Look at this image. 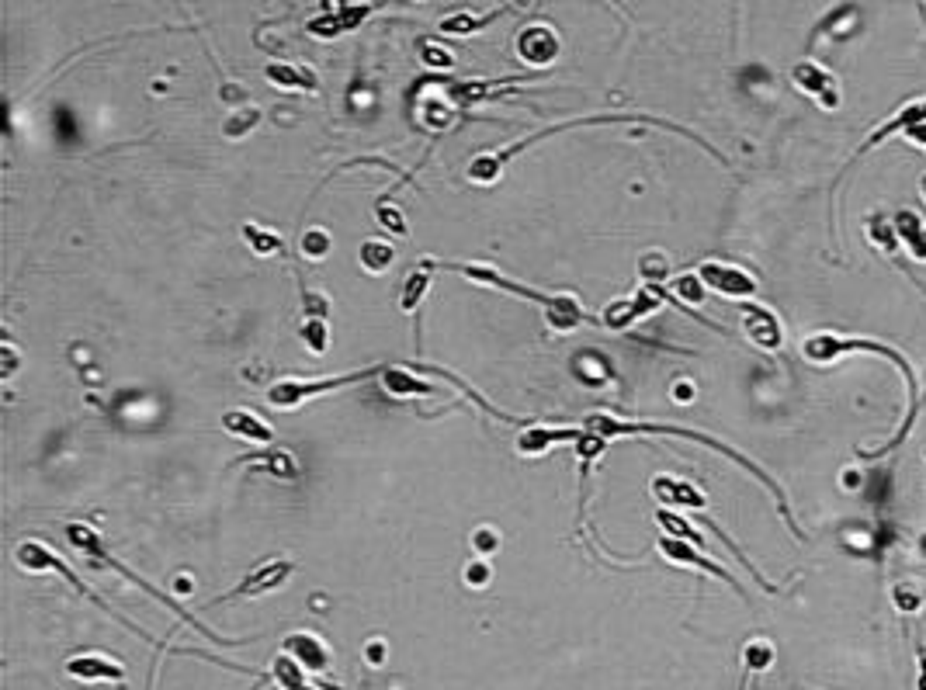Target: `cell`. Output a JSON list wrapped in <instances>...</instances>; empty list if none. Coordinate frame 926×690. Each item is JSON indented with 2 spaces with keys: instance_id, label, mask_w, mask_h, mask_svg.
Masks as SVG:
<instances>
[{
  "instance_id": "6da1fadb",
  "label": "cell",
  "mask_w": 926,
  "mask_h": 690,
  "mask_svg": "<svg viewBox=\"0 0 926 690\" xmlns=\"http://www.w3.org/2000/svg\"><path fill=\"white\" fill-rule=\"evenodd\" d=\"M857 351H868V354H878V358L892 361V365H899L902 378H906V392H909V410H906V420L899 424L892 437H888L881 448L874 451H861V458H881L888 455V451H895L902 441L909 437V430L916 424V399H920V392H916V372L913 365H909L906 358H902L895 347H885L878 344V340H868V337H840V333H812V337L802 340V354L805 361H812V365H829V361L843 358V354H857Z\"/></svg>"
},
{
  "instance_id": "7a4b0ae2",
  "label": "cell",
  "mask_w": 926,
  "mask_h": 690,
  "mask_svg": "<svg viewBox=\"0 0 926 690\" xmlns=\"http://www.w3.org/2000/svg\"><path fill=\"white\" fill-rule=\"evenodd\" d=\"M587 430H590V434H597V437H625V434H670V437H691V441H701V444H705V448H711V451H722V455H729L732 462H739L746 472H750V476H757V479L763 482V486H767L770 493H774V500H777V507H781V514H784V521H788V528L795 531V538H802L798 524L791 521V507H788V500H784L781 486H777V482L770 479L767 472L760 469V465H753L750 458H743L736 448H729V444L715 441V437H708V434H698V430L663 427V424H618V420H607V417H590V420H587Z\"/></svg>"
},
{
  "instance_id": "3957f363",
  "label": "cell",
  "mask_w": 926,
  "mask_h": 690,
  "mask_svg": "<svg viewBox=\"0 0 926 690\" xmlns=\"http://www.w3.org/2000/svg\"><path fill=\"white\" fill-rule=\"evenodd\" d=\"M444 267H451V271L465 274V278H472V281H483V285H493V288H507V292L521 295V299L538 302V306L548 309V323H552L555 330H576V326L583 323V309L576 306V299H569V295H555L552 299V295H542V292H535V288H524V285H517V281L503 278V274L486 271V267H469V264H444Z\"/></svg>"
},
{
  "instance_id": "277c9868",
  "label": "cell",
  "mask_w": 926,
  "mask_h": 690,
  "mask_svg": "<svg viewBox=\"0 0 926 690\" xmlns=\"http://www.w3.org/2000/svg\"><path fill=\"white\" fill-rule=\"evenodd\" d=\"M920 122H926V98H909L899 111H892V115H888L885 122H878V125H874V129L868 132V136L861 139V146L854 150V157H850L847 167L840 170V177L847 174V170L854 167V163L861 160V157H868L871 150H878V146L885 143V139L902 136V132L913 129V125H920Z\"/></svg>"
},
{
  "instance_id": "5b68a950",
  "label": "cell",
  "mask_w": 926,
  "mask_h": 690,
  "mask_svg": "<svg viewBox=\"0 0 926 690\" xmlns=\"http://www.w3.org/2000/svg\"><path fill=\"white\" fill-rule=\"evenodd\" d=\"M791 84H795L802 94H809V98H816L826 111H836L843 101L840 98V80H836L826 66L812 63V59H802V63L791 66Z\"/></svg>"
},
{
  "instance_id": "8992f818",
  "label": "cell",
  "mask_w": 926,
  "mask_h": 690,
  "mask_svg": "<svg viewBox=\"0 0 926 690\" xmlns=\"http://www.w3.org/2000/svg\"><path fill=\"white\" fill-rule=\"evenodd\" d=\"M368 375H382V368H368V372H354V375H344V378H327V382H278V385H271L268 399H271V406L288 410V406L306 403V399L320 396V392L344 389V385H351V382H365Z\"/></svg>"
},
{
  "instance_id": "52a82bcc",
  "label": "cell",
  "mask_w": 926,
  "mask_h": 690,
  "mask_svg": "<svg viewBox=\"0 0 926 690\" xmlns=\"http://www.w3.org/2000/svg\"><path fill=\"white\" fill-rule=\"evenodd\" d=\"M698 278L705 281L708 292H718V295H725V299H753V295H757V278L746 274L743 267H736V264L708 261L698 267Z\"/></svg>"
},
{
  "instance_id": "ba28073f",
  "label": "cell",
  "mask_w": 926,
  "mask_h": 690,
  "mask_svg": "<svg viewBox=\"0 0 926 690\" xmlns=\"http://www.w3.org/2000/svg\"><path fill=\"white\" fill-rule=\"evenodd\" d=\"M656 548H659V555H663V559L677 562V566H694V569H701V573L715 576V580L729 583L736 593H743V586L732 580L729 569H722L718 562H711L708 555H701V548L694 545V541H684V538H673V534H663V538L656 541Z\"/></svg>"
},
{
  "instance_id": "9c48e42d",
  "label": "cell",
  "mask_w": 926,
  "mask_h": 690,
  "mask_svg": "<svg viewBox=\"0 0 926 690\" xmlns=\"http://www.w3.org/2000/svg\"><path fill=\"white\" fill-rule=\"evenodd\" d=\"M663 302H666V292H663V288H642V292H635L632 299L607 306V309H604V323L614 326V330H625V326H632L635 319L656 313V309L663 306Z\"/></svg>"
},
{
  "instance_id": "30bf717a",
  "label": "cell",
  "mask_w": 926,
  "mask_h": 690,
  "mask_svg": "<svg viewBox=\"0 0 926 690\" xmlns=\"http://www.w3.org/2000/svg\"><path fill=\"white\" fill-rule=\"evenodd\" d=\"M743 330H746V337H750V344H757L760 351H781L784 347V326L767 306H746Z\"/></svg>"
},
{
  "instance_id": "8fae6325",
  "label": "cell",
  "mask_w": 926,
  "mask_h": 690,
  "mask_svg": "<svg viewBox=\"0 0 926 690\" xmlns=\"http://www.w3.org/2000/svg\"><path fill=\"white\" fill-rule=\"evenodd\" d=\"M281 652H285V656L306 673H327L330 670V649L309 632L288 635L285 645H281Z\"/></svg>"
},
{
  "instance_id": "7c38bea8",
  "label": "cell",
  "mask_w": 926,
  "mask_h": 690,
  "mask_svg": "<svg viewBox=\"0 0 926 690\" xmlns=\"http://www.w3.org/2000/svg\"><path fill=\"white\" fill-rule=\"evenodd\" d=\"M66 673L77 680H87V684H122L125 680V666L101 656V652H84V656L66 659Z\"/></svg>"
},
{
  "instance_id": "4fadbf2b",
  "label": "cell",
  "mask_w": 926,
  "mask_h": 690,
  "mask_svg": "<svg viewBox=\"0 0 926 690\" xmlns=\"http://www.w3.org/2000/svg\"><path fill=\"white\" fill-rule=\"evenodd\" d=\"M517 53H521L524 63H531V66H548L559 56V35L548 25H531L517 35Z\"/></svg>"
},
{
  "instance_id": "5bb4252c",
  "label": "cell",
  "mask_w": 926,
  "mask_h": 690,
  "mask_svg": "<svg viewBox=\"0 0 926 690\" xmlns=\"http://www.w3.org/2000/svg\"><path fill=\"white\" fill-rule=\"evenodd\" d=\"M653 493H656V500L666 503V507H684V510H705L708 507V496L701 493L694 482H684V479L656 476Z\"/></svg>"
},
{
  "instance_id": "9a60e30c",
  "label": "cell",
  "mask_w": 926,
  "mask_h": 690,
  "mask_svg": "<svg viewBox=\"0 0 926 690\" xmlns=\"http://www.w3.org/2000/svg\"><path fill=\"white\" fill-rule=\"evenodd\" d=\"M292 576V562L285 559H274V562H264L261 569H254V573L247 576L240 586H236L233 593H229L226 600H236V597H257V593H268V590H278L281 583Z\"/></svg>"
},
{
  "instance_id": "2e32d148",
  "label": "cell",
  "mask_w": 926,
  "mask_h": 690,
  "mask_svg": "<svg viewBox=\"0 0 926 690\" xmlns=\"http://www.w3.org/2000/svg\"><path fill=\"white\" fill-rule=\"evenodd\" d=\"M895 233H899L902 247L909 250V257H913V261H920V264H926V226H923L920 215L909 212V209L895 212Z\"/></svg>"
},
{
  "instance_id": "e0dca14e",
  "label": "cell",
  "mask_w": 926,
  "mask_h": 690,
  "mask_svg": "<svg viewBox=\"0 0 926 690\" xmlns=\"http://www.w3.org/2000/svg\"><path fill=\"white\" fill-rule=\"evenodd\" d=\"M222 427H226L229 434L247 437V441H257V444H268L271 437H274V434H271V427L264 424V420L250 417V413H243V410L226 413V417H222Z\"/></svg>"
},
{
  "instance_id": "ac0fdd59",
  "label": "cell",
  "mask_w": 926,
  "mask_h": 690,
  "mask_svg": "<svg viewBox=\"0 0 926 690\" xmlns=\"http://www.w3.org/2000/svg\"><path fill=\"white\" fill-rule=\"evenodd\" d=\"M268 80L278 87H295V91H316V77H313L309 66L274 63V66H268Z\"/></svg>"
},
{
  "instance_id": "d6986e66",
  "label": "cell",
  "mask_w": 926,
  "mask_h": 690,
  "mask_svg": "<svg viewBox=\"0 0 926 690\" xmlns=\"http://www.w3.org/2000/svg\"><path fill=\"white\" fill-rule=\"evenodd\" d=\"M382 385L392 396H431V385L417 375H406L403 368H382Z\"/></svg>"
},
{
  "instance_id": "ffe728a7",
  "label": "cell",
  "mask_w": 926,
  "mask_h": 690,
  "mask_svg": "<svg viewBox=\"0 0 926 690\" xmlns=\"http://www.w3.org/2000/svg\"><path fill=\"white\" fill-rule=\"evenodd\" d=\"M434 264H437V261H420L417 271H413L410 278H406V285H403V299H399V306H403V313H413V309H417V302L424 299L427 285H431Z\"/></svg>"
},
{
  "instance_id": "44dd1931",
  "label": "cell",
  "mask_w": 926,
  "mask_h": 690,
  "mask_svg": "<svg viewBox=\"0 0 926 690\" xmlns=\"http://www.w3.org/2000/svg\"><path fill=\"white\" fill-rule=\"evenodd\" d=\"M573 437H580V434H576V430H528V434H521L517 448H521L524 455H542L545 448H552V444H559V441H573Z\"/></svg>"
},
{
  "instance_id": "7402d4cb",
  "label": "cell",
  "mask_w": 926,
  "mask_h": 690,
  "mask_svg": "<svg viewBox=\"0 0 926 690\" xmlns=\"http://www.w3.org/2000/svg\"><path fill=\"white\" fill-rule=\"evenodd\" d=\"M774 659H777V652H774V645H770L767 638H753V642H746V649H743L746 673L770 670V666H774Z\"/></svg>"
},
{
  "instance_id": "603a6c76",
  "label": "cell",
  "mask_w": 926,
  "mask_h": 690,
  "mask_svg": "<svg viewBox=\"0 0 926 690\" xmlns=\"http://www.w3.org/2000/svg\"><path fill=\"white\" fill-rule=\"evenodd\" d=\"M496 14H503V11H493V14H486V18H469V14H455V18L441 21V32H448V35H472V32H483V28L496 18Z\"/></svg>"
},
{
  "instance_id": "cb8c5ba5",
  "label": "cell",
  "mask_w": 926,
  "mask_h": 690,
  "mask_svg": "<svg viewBox=\"0 0 926 690\" xmlns=\"http://www.w3.org/2000/svg\"><path fill=\"white\" fill-rule=\"evenodd\" d=\"M361 264H365L368 271H385V267L392 264V247L389 243H365V247H361Z\"/></svg>"
},
{
  "instance_id": "d4e9b609",
  "label": "cell",
  "mask_w": 926,
  "mask_h": 690,
  "mask_svg": "<svg viewBox=\"0 0 926 690\" xmlns=\"http://www.w3.org/2000/svg\"><path fill=\"white\" fill-rule=\"evenodd\" d=\"M243 236H247V243L257 250V254H274V250H281V236L268 233V229L243 226Z\"/></svg>"
},
{
  "instance_id": "484cf974",
  "label": "cell",
  "mask_w": 926,
  "mask_h": 690,
  "mask_svg": "<svg viewBox=\"0 0 926 690\" xmlns=\"http://www.w3.org/2000/svg\"><path fill=\"white\" fill-rule=\"evenodd\" d=\"M673 292L684 302H701L705 299V281H701L698 274H684V278L673 281Z\"/></svg>"
},
{
  "instance_id": "4316f807",
  "label": "cell",
  "mask_w": 926,
  "mask_h": 690,
  "mask_svg": "<svg viewBox=\"0 0 926 690\" xmlns=\"http://www.w3.org/2000/svg\"><path fill=\"white\" fill-rule=\"evenodd\" d=\"M302 337L309 340V347H313L316 354H323V351H327V323H323L320 316L306 319V326H302Z\"/></svg>"
},
{
  "instance_id": "83f0119b",
  "label": "cell",
  "mask_w": 926,
  "mask_h": 690,
  "mask_svg": "<svg viewBox=\"0 0 926 690\" xmlns=\"http://www.w3.org/2000/svg\"><path fill=\"white\" fill-rule=\"evenodd\" d=\"M257 122H261V111H257V108H250V111H243V115L229 118V122L222 125V132H226V136H243V132H250Z\"/></svg>"
},
{
  "instance_id": "f1b7e54d",
  "label": "cell",
  "mask_w": 926,
  "mask_h": 690,
  "mask_svg": "<svg viewBox=\"0 0 926 690\" xmlns=\"http://www.w3.org/2000/svg\"><path fill=\"white\" fill-rule=\"evenodd\" d=\"M302 250H306L309 257H323L330 250V236L323 233V229H313V233L302 236Z\"/></svg>"
},
{
  "instance_id": "f546056e",
  "label": "cell",
  "mask_w": 926,
  "mask_h": 690,
  "mask_svg": "<svg viewBox=\"0 0 926 690\" xmlns=\"http://www.w3.org/2000/svg\"><path fill=\"white\" fill-rule=\"evenodd\" d=\"M902 139H906V143H913V146H920V150L926 153V122L913 125V129H906V132H902Z\"/></svg>"
},
{
  "instance_id": "4dcf8cb0",
  "label": "cell",
  "mask_w": 926,
  "mask_h": 690,
  "mask_svg": "<svg viewBox=\"0 0 926 690\" xmlns=\"http://www.w3.org/2000/svg\"><path fill=\"white\" fill-rule=\"evenodd\" d=\"M427 42H431V39H424V63H431V66H451V56L441 53V49H431Z\"/></svg>"
},
{
  "instance_id": "1f68e13d",
  "label": "cell",
  "mask_w": 926,
  "mask_h": 690,
  "mask_svg": "<svg viewBox=\"0 0 926 690\" xmlns=\"http://www.w3.org/2000/svg\"><path fill=\"white\" fill-rule=\"evenodd\" d=\"M916 663H920V677H916V690H926V645L916 649Z\"/></svg>"
},
{
  "instance_id": "d6a6232c",
  "label": "cell",
  "mask_w": 926,
  "mask_h": 690,
  "mask_svg": "<svg viewBox=\"0 0 926 690\" xmlns=\"http://www.w3.org/2000/svg\"><path fill=\"white\" fill-rule=\"evenodd\" d=\"M379 219L385 222V226H392V229H396V233H403V229H406V226H403V219H399L396 212H385V209H382V212H379Z\"/></svg>"
},
{
  "instance_id": "836d02e7",
  "label": "cell",
  "mask_w": 926,
  "mask_h": 690,
  "mask_svg": "<svg viewBox=\"0 0 926 690\" xmlns=\"http://www.w3.org/2000/svg\"><path fill=\"white\" fill-rule=\"evenodd\" d=\"M465 580H469V583H483V580H490V569H486V566H472Z\"/></svg>"
},
{
  "instance_id": "e575fe53",
  "label": "cell",
  "mask_w": 926,
  "mask_h": 690,
  "mask_svg": "<svg viewBox=\"0 0 926 690\" xmlns=\"http://www.w3.org/2000/svg\"><path fill=\"white\" fill-rule=\"evenodd\" d=\"M479 548H483V552H490V548H493V538H490V534H479Z\"/></svg>"
},
{
  "instance_id": "d590c367",
  "label": "cell",
  "mask_w": 926,
  "mask_h": 690,
  "mask_svg": "<svg viewBox=\"0 0 926 690\" xmlns=\"http://www.w3.org/2000/svg\"><path fill=\"white\" fill-rule=\"evenodd\" d=\"M368 659H372V663H382V649H379V645H372V649H368Z\"/></svg>"
}]
</instances>
